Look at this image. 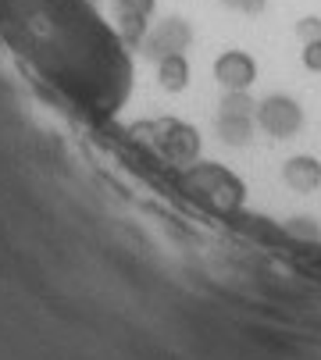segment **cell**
<instances>
[{
  "label": "cell",
  "mask_w": 321,
  "mask_h": 360,
  "mask_svg": "<svg viewBox=\"0 0 321 360\" xmlns=\"http://www.w3.org/2000/svg\"><path fill=\"white\" fill-rule=\"evenodd\" d=\"M186 189L203 200L210 211L218 214H236L246 200V186L225 168V165H210V161H193L182 175Z\"/></svg>",
  "instance_id": "obj_1"
},
{
  "label": "cell",
  "mask_w": 321,
  "mask_h": 360,
  "mask_svg": "<svg viewBox=\"0 0 321 360\" xmlns=\"http://www.w3.org/2000/svg\"><path fill=\"white\" fill-rule=\"evenodd\" d=\"M257 125L275 136V139H293L303 129V108L296 104L293 96L275 93V96H264L257 104Z\"/></svg>",
  "instance_id": "obj_2"
},
{
  "label": "cell",
  "mask_w": 321,
  "mask_h": 360,
  "mask_svg": "<svg viewBox=\"0 0 321 360\" xmlns=\"http://www.w3.org/2000/svg\"><path fill=\"white\" fill-rule=\"evenodd\" d=\"M157 146L168 161L193 165L200 158V132L186 122H157Z\"/></svg>",
  "instance_id": "obj_3"
},
{
  "label": "cell",
  "mask_w": 321,
  "mask_h": 360,
  "mask_svg": "<svg viewBox=\"0 0 321 360\" xmlns=\"http://www.w3.org/2000/svg\"><path fill=\"white\" fill-rule=\"evenodd\" d=\"M214 79L225 89H250L257 82V61L246 50H225V54H218V61H214Z\"/></svg>",
  "instance_id": "obj_4"
},
{
  "label": "cell",
  "mask_w": 321,
  "mask_h": 360,
  "mask_svg": "<svg viewBox=\"0 0 321 360\" xmlns=\"http://www.w3.org/2000/svg\"><path fill=\"white\" fill-rule=\"evenodd\" d=\"M282 179H286V186L296 189V193H314V189L321 186V161H317V158H307V153H296V158L286 161Z\"/></svg>",
  "instance_id": "obj_5"
},
{
  "label": "cell",
  "mask_w": 321,
  "mask_h": 360,
  "mask_svg": "<svg viewBox=\"0 0 321 360\" xmlns=\"http://www.w3.org/2000/svg\"><path fill=\"white\" fill-rule=\"evenodd\" d=\"M157 79H160V86H165L168 93H182L186 86H189V61L179 54H165L160 58V68H157Z\"/></svg>",
  "instance_id": "obj_6"
},
{
  "label": "cell",
  "mask_w": 321,
  "mask_h": 360,
  "mask_svg": "<svg viewBox=\"0 0 321 360\" xmlns=\"http://www.w3.org/2000/svg\"><path fill=\"white\" fill-rule=\"evenodd\" d=\"M218 136H222L229 146H246L250 136H253L250 115H222V118H218Z\"/></svg>",
  "instance_id": "obj_7"
},
{
  "label": "cell",
  "mask_w": 321,
  "mask_h": 360,
  "mask_svg": "<svg viewBox=\"0 0 321 360\" xmlns=\"http://www.w3.org/2000/svg\"><path fill=\"white\" fill-rule=\"evenodd\" d=\"M250 108H257L246 89H225L222 100V115H250Z\"/></svg>",
  "instance_id": "obj_8"
},
{
  "label": "cell",
  "mask_w": 321,
  "mask_h": 360,
  "mask_svg": "<svg viewBox=\"0 0 321 360\" xmlns=\"http://www.w3.org/2000/svg\"><path fill=\"white\" fill-rule=\"evenodd\" d=\"M296 36H300L303 43H314V39H321V18H317V15H307V18H300V22H296Z\"/></svg>",
  "instance_id": "obj_9"
},
{
  "label": "cell",
  "mask_w": 321,
  "mask_h": 360,
  "mask_svg": "<svg viewBox=\"0 0 321 360\" xmlns=\"http://www.w3.org/2000/svg\"><path fill=\"white\" fill-rule=\"evenodd\" d=\"M300 58H303V68H307V72H321V39H314V43H303Z\"/></svg>",
  "instance_id": "obj_10"
},
{
  "label": "cell",
  "mask_w": 321,
  "mask_h": 360,
  "mask_svg": "<svg viewBox=\"0 0 321 360\" xmlns=\"http://www.w3.org/2000/svg\"><path fill=\"white\" fill-rule=\"evenodd\" d=\"M118 4H122V15H143L146 18L157 0H118Z\"/></svg>",
  "instance_id": "obj_11"
},
{
  "label": "cell",
  "mask_w": 321,
  "mask_h": 360,
  "mask_svg": "<svg viewBox=\"0 0 321 360\" xmlns=\"http://www.w3.org/2000/svg\"><path fill=\"white\" fill-rule=\"evenodd\" d=\"M143 29H146L143 15H122V32H125L129 39H139V36H143Z\"/></svg>",
  "instance_id": "obj_12"
},
{
  "label": "cell",
  "mask_w": 321,
  "mask_h": 360,
  "mask_svg": "<svg viewBox=\"0 0 321 360\" xmlns=\"http://www.w3.org/2000/svg\"><path fill=\"white\" fill-rule=\"evenodd\" d=\"M222 4H229V8H243V11H260V8H264V0H222Z\"/></svg>",
  "instance_id": "obj_13"
}]
</instances>
